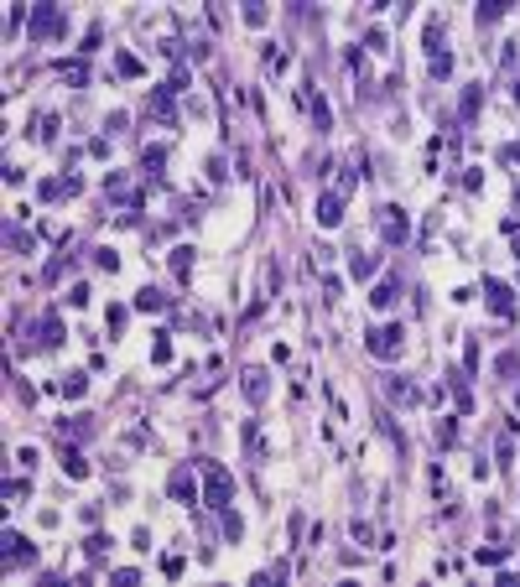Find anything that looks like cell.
Segmentation results:
<instances>
[{
	"label": "cell",
	"mask_w": 520,
	"mask_h": 587,
	"mask_svg": "<svg viewBox=\"0 0 520 587\" xmlns=\"http://www.w3.org/2000/svg\"><path fill=\"white\" fill-rule=\"evenodd\" d=\"M37 125H42V130H37V136H42V141H52V136H58V120H52V115H42V120H37Z\"/></svg>",
	"instance_id": "39"
},
{
	"label": "cell",
	"mask_w": 520,
	"mask_h": 587,
	"mask_svg": "<svg viewBox=\"0 0 520 587\" xmlns=\"http://www.w3.org/2000/svg\"><path fill=\"white\" fill-rule=\"evenodd\" d=\"M68 307H89V286H84V281H78V286L68 291Z\"/></svg>",
	"instance_id": "38"
},
{
	"label": "cell",
	"mask_w": 520,
	"mask_h": 587,
	"mask_svg": "<svg viewBox=\"0 0 520 587\" xmlns=\"http://www.w3.org/2000/svg\"><path fill=\"white\" fill-rule=\"evenodd\" d=\"M26 32L32 37H63L68 32V16H63V6H52V0H37L32 16H26Z\"/></svg>",
	"instance_id": "2"
},
{
	"label": "cell",
	"mask_w": 520,
	"mask_h": 587,
	"mask_svg": "<svg viewBox=\"0 0 520 587\" xmlns=\"http://www.w3.org/2000/svg\"><path fill=\"white\" fill-rule=\"evenodd\" d=\"M458 442V416H443L437 421V447H452Z\"/></svg>",
	"instance_id": "23"
},
{
	"label": "cell",
	"mask_w": 520,
	"mask_h": 587,
	"mask_svg": "<svg viewBox=\"0 0 520 587\" xmlns=\"http://www.w3.org/2000/svg\"><path fill=\"white\" fill-rule=\"evenodd\" d=\"M6 245H11V250H21V255H32V234H26L21 224H6Z\"/></svg>",
	"instance_id": "21"
},
{
	"label": "cell",
	"mask_w": 520,
	"mask_h": 587,
	"mask_svg": "<svg viewBox=\"0 0 520 587\" xmlns=\"http://www.w3.org/2000/svg\"><path fill=\"white\" fill-rule=\"evenodd\" d=\"M172 99H177V89L162 84V89H151V94H146V110H151L156 120H172V115H177V104H172Z\"/></svg>",
	"instance_id": "7"
},
{
	"label": "cell",
	"mask_w": 520,
	"mask_h": 587,
	"mask_svg": "<svg viewBox=\"0 0 520 587\" xmlns=\"http://www.w3.org/2000/svg\"><path fill=\"white\" fill-rule=\"evenodd\" d=\"M239 380H245V395H250V400L260 406V400H265V369H260V364H250V369H245Z\"/></svg>",
	"instance_id": "17"
},
{
	"label": "cell",
	"mask_w": 520,
	"mask_h": 587,
	"mask_svg": "<svg viewBox=\"0 0 520 587\" xmlns=\"http://www.w3.org/2000/svg\"><path fill=\"white\" fill-rule=\"evenodd\" d=\"M484 297H489V312H495V317H515V291L505 286V281L489 276V281H484Z\"/></svg>",
	"instance_id": "5"
},
{
	"label": "cell",
	"mask_w": 520,
	"mask_h": 587,
	"mask_svg": "<svg viewBox=\"0 0 520 587\" xmlns=\"http://www.w3.org/2000/svg\"><path fill=\"white\" fill-rule=\"evenodd\" d=\"M26 489H32L26 478H21V484H16V478H6V499H26Z\"/></svg>",
	"instance_id": "37"
},
{
	"label": "cell",
	"mask_w": 520,
	"mask_h": 587,
	"mask_svg": "<svg viewBox=\"0 0 520 587\" xmlns=\"http://www.w3.org/2000/svg\"><path fill=\"white\" fill-rule=\"evenodd\" d=\"M452 73V52H432V78H448Z\"/></svg>",
	"instance_id": "31"
},
{
	"label": "cell",
	"mask_w": 520,
	"mask_h": 587,
	"mask_svg": "<svg viewBox=\"0 0 520 587\" xmlns=\"http://www.w3.org/2000/svg\"><path fill=\"white\" fill-rule=\"evenodd\" d=\"M505 11H510V0H478V6H474V21H478V26H495Z\"/></svg>",
	"instance_id": "12"
},
{
	"label": "cell",
	"mask_w": 520,
	"mask_h": 587,
	"mask_svg": "<svg viewBox=\"0 0 520 587\" xmlns=\"http://www.w3.org/2000/svg\"><path fill=\"white\" fill-rule=\"evenodd\" d=\"M495 369H500V375H515V369H520V354H515V349H510V354H500V359H495Z\"/></svg>",
	"instance_id": "34"
},
{
	"label": "cell",
	"mask_w": 520,
	"mask_h": 587,
	"mask_svg": "<svg viewBox=\"0 0 520 587\" xmlns=\"http://www.w3.org/2000/svg\"><path fill=\"white\" fill-rule=\"evenodd\" d=\"M515 104H520V78H515Z\"/></svg>",
	"instance_id": "43"
},
{
	"label": "cell",
	"mask_w": 520,
	"mask_h": 587,
	"mask_svg": "<svg viewBox=\"0 0 520 587\" xmlns=\"http://www.w3.org/2000/svg\"><path fill=\"white\" fill-rule=\"evenodd\" d=\"M167 494H172L177 504H198V478H193V468H172Z\"/></svg>",
	"instance_id": "6"
},
{
	"label": "cell",
	"mask_w": 520,
	"mask_h": 587,
	"mask_svg": "<svg viewBox=\"0 0 520 587\" xmlns=\"http://www.w3.org/2000/svg\"><path fill=\"white\" fill-rule=\"evenodd\" d=\"M94 265H99V271H120V255H115V250H94Z\"/></svg>",
	"instance_id": "33"
},
{
	"label": "cell",
	"mask_w": 520,
	"mask_h": 587,
	"mask_svg": "<svg viewBox=\"0 0 520 587\" xmlns=\"http://www.w3.org/2000/svg\"><path fill=\"white\" fill-rule=\"evenodd\" d=\"M172 271H177V276L193 271V245H177V250H172Z\"/></svg>",
	"instance_id": "26"
},
{
	"label": "cell",
	"mask_w": 520,
	"mask_h": 587,
	"mask_svg": "<svg viewBox=\"0 0 520 587\" xmlns=\"http://www.w3.org/2000/svg\"><path fill=\"white\" fill-rule=\"evenodd\" d=\"M162 167H167V146H146L141 151V172L146 177H162Z\"/></svg>",
	"instance_id": "16"
},
{
	"label": "cell",
	"mask_w": 520,
	"mask_h": 587,
	"mask_svg": "<svg viewBox=\"0 0 520 587\" xmlns=\"http://www.w3.org/2000/svg\"><path fill=\"white\" fill-rule=\"evenodd\" d=\"M73 193H78V177H47V182H42V198H47V203L73 198Z\"/></svg>",
	"instance_id": "11"
},
{
	"label": "cell",
	"mask_w": 520,
	"mask_h": 587,
	"mask_svg": "<svg viewBox=\"0 0 520 587\" xmlns=\"http://www.w3.org/2000/svg\"><path fill=\"white\" fill-rule=\"evenodd\" d=\"M364 349L375 354V359H395L406 349V328L401 323H380V328H369L364 333Z\"/></svg>",
	"instance_id": "3"
},
{
	"label": "cell",
	"mask_w": 520,
	"mask_h": 587,
	"mask_svg": "<svg viewBox=\"0 0 520 587\" xmlns=\"http://www.w3.org/2000/svg\"><path fill=\"white\" fill-rule=\"evenodd\" d=\"M58 463H63V473H68V478H89V463H84V452H78V447H63Z\"/></svg>",
	"instance_id": "15"
},
{
	"label": "cell",
	"mask_w": 520,
	"mask_h": 587,
	"mask_svg": "<svg viewBox=\"0 0 520 587\" xmlns=\"http://www.w3.org/2000/svg\"><path fill=\"white\" fill-rule=\"evenodd\" d=\"M58 73H63V84H73V89H84V84H89V63H84V58L58 63Z\"/></svg>",
	"instance_id": "14"
},
{
	"label": "cell",
	"mask_w": 520,
	"mask_h": 587,
	"mask_svg": "<svg viewBox=\"0 0 520 587\" xmlns=\"http://www.w3.org/2000/svg\"><path fill=\"white\" fill-rule=\"evenodd\" d=\"M478 562H489V567H500V562H505V546H484V551H478Z\"/></svg>",
	"instance_id": "36"
},
{
	"label": "cell",
	"mask_w": 520,
	"mask_h": 587,
	"mask_svg": "<svg viewBox=\"0 0 520 587\" xmlns=\"http://www.w3.org/2000/svg\"><path fill=\"white\" fill-rule=\"evenodd\" d=\"M364 47H369V52H385V32H380V26H375V32L364 37Z\"/></svg>",
	"instance_id": "40"
},
{
	"label": "cell",
	"mask_w": 520,
	"mask_h": 587,
	"mask_svg": "<svg viewBox=\"0 0 520 587\" xmlns=\"http://www.w3.org/2000/svg\"><path fill=\"white\" fill-rule=\"evenodd\" d=\"M307 104H312V125H317V130H328V99H323V94H312Z\"/></svg>",
	"instance_id": "29"
},
{
	"label": "cell",
	"mask_w": 520,
	"mask_h": 587,
	"mask_svg": "<svg viewBox=\"0 0 520 587\" xmlns=\"http://www.w3.org/2000/svg\"><path fill=\"white\" fill-rule=\"evenodd\" d=\"M380 234H385V245H401V239L411 234L406 208H380Z\"/></svg>",
	"instance_id": "4"
},
{
	"label": "cell",
	"mask_w": 520,
	"mask_h": 587,
	"mask_svg": "<svg viewBox=\"0 0 520 587\" xmlns=\"http://www.w3.org/2000/svg\"><path fill=\"white\" fill-rule=\"evenodd\" d=\"M505 156H510V162H520V141H515V146H510V151H505Z\"/></svg>",
	"instance_id": "41"
},
{
	"label": "cell",
	"mask_w": 520,
	"mask_h": 587,
	"mask_svg": "<svg viewBox=\"0 0 520 587\" xmlns=\"http://www.w3.org/2000/svg\"><path fill=\"white\" fill-rule=\"evenodd\" d=\"M478 104H484V89L474 84L469 94H463V104H458V115H463V120H474V115H478Z\"/></svg>",
	"instance_id": "25"
},
{
	"label": "cell",
	"mask_w": 520,
	"mask_h": 587,
	"mask_svg": "<svg viewBox=\"0 0 520 587\" xmlns=\"http://www.w3.org/2000/svg\"><path fill=\"white\" fill-rule=\"evenodd\" d=\"M375 271H380V260H375V255H349V276H354V281H369Z\"/></svg>",
	"instance_id": "18"
},
{
	"label": "cell",
	"mask_w": 520,
	"mask_h": 587,
	"mask_svg": "<svg viewBox=\"0 0 520 587\" xmlns=\"http://www.w3.org/2000/svg\"><path fill=\"white\" fill-rule=\"evenodd\" d=\"M203 478H208V484H203V504L224 515L234 504V473L224 468V463H203Z\"/></svg>",
	"instance_id": "1"
},
{
	"label": "cell",
	"mask_w": 520,
	"mask_h": 587,
	"mask_svg": "<svg viewBox=\"0 0 520 587\" xmlns=\"http://www.w3.org/2000/svg\"><path fill=\"white\" fill-rule=\"evenodd\" d=\"M338 219H343V193H323L317 198V224H323V229H338Z\"/></svg>",
	"instance_id": "8"
},
{
	"label": "cell",
	"mask_w": 520,
	"mask_h": 587,
	"mask_svg": "<svg viewBox=\"0 0 520 587\" xmlns=\"http://www.w3.org/2000/svg\"><path fill=\"white\" fill-rule=\"evenodd\" d=\"M115 68H120V78H136V73H141V58H136V52H120Z\"/></svg>",
	"instance_id": "27"
},
{
	"label": "cell",
	"mask_w": 520,
	"mask_h": 587,
	"mask_svg": "<svg viewBox=\"0 0 520 587\" xmlns=\"http://www.w3.org/2000/svg\"><path fill=\"white\" fill-rule=\"evenodd\" d=\"M395 297H401V281H395V276H385V281L375 286V297H369V302H375V307H395Z\"/></svg>",
	"instance_id": "19"
},
{
	"label": "cell",
	"mask_w": 520,
	"mask_h": 587,
	"mask_svg": "<svg viewBox=\"0 0 520 587\" xmlns=\"http://www.w3.org/2000/svg\"><path fill=\"white\" fill-rule=\"evenodd\" d=\"M136 307H141V312H162V307H167V297H162L156 286H141V291H136Z\"/></svg>",
	"instance_id": "20"
},
{
	"label": "cell",
	"mask_w": 520,
	"mask_h": 587,
	"mask_svg": "<svg viewBox=\"0 0 520 587\" xmlns=\"http://www.w3.org/2000/svg\"><path fill=\"white\" fill-rule=\"evenodd\" d=\"M104 551H110V536H99V530H94V536L84 541V556H89V562H104Z\"/></svg>",
	"instance_id": "24"
},
{
	"label": "cell",
	"mask_w": 520,
	"mask_h": 587,
	"mask_svg": "<svg viewBox=\"0 0 520 587\" xmlns=\"http://www.w3.org/2000/svg\"><path fill=\"white\" fill-rule=\"evenodd\" d=\"M37 333H42V343H47V349H52V343H63V323H58V312H47Z\"/></svg>",
	"instance_id": "22"
},
{
	"label": "cell",
	"mask_w": 520,
	"mask_h": 587,
	"mask_svg": "<svg viewBox=\"0 0 520 587\" xmlns=\"http://www.w3.org/2000/svg\"><path fill=\"white\" fill-rule=\"evenodd\" d=\"M349 541H359V546H364V541H375V530H369L364 520H354V525H349Z\"/></svg>",
	"instance_id": "35"
},
{
	"label": "cell",
	"mask_w": 520,
	"mask_h": 587,
	"mask_svg": "<svg viewBox=\"0 0 520 587\" xmlns=\"http://www.w3.org/2000/svg\"><path fill=\"white\" fill-rule=\"evenodd\" d=\"M172 333H156V343H151V359H156V364H172Z\"/></svg>",
	"instance_id": "28"
},
{
	"label": "cell",
	"mask_w": 520,
	"mask_h": 587,
	"mask_svg": "<svg viewBox=\"0 0 520 587\" xmlns=\"http://www.w3.org/2000/svg\"><path fill=\"white\" fill-rule=\"evenodd\" d=\"M385 395H391L395 400V406H417V385H411V380H385Z\"/></svg>",
	"instance_id": "13"
},
{
	"label": "cell",
	"mask_w": 520,
	"mask_h": 587,
	"mask_svg": "<svg viewBox=\"0 0 520 587\" xmlns=\"http://www.w3.org/2000/svg\"><path fill=\"white\" fill-rule=\"evenodd\" d=\"M16 562H37V546L16 536V530H6V567H16Z\"/></svg>",
	"instance_id": "9"
},
{
	"label": "cell",
	"mask_w": 520,
	"mask_h": 587,
	"mask_svg": "<svg viewBox=\"0 0 520 587\" xmlns=\"http://www.w3.org/2000/svg\"><path fill=\"white\" fill-rule=\"evenodd\" d=\"M47 390H52V395H84V390H89V375H84V369H73V375H63V380H52V385H47Z\"/></svg>",
	"instance_id": "10"
},
{
	"label": "cell",
	"mask_w": 520,
	"mask_h": 587,
	"mask_svg": "<svg viewBox=\"0 0 520 587\" xmlns=\"http://www.w3.org/2000/svg\"><path fill=\"white\" fill-rule=\"evenodd\" d=\"M224 536H229V541H239V536H245V520H239L234 510H224Z\"/></svg>",
	"instance_id": "30"
},
{
	"label": "cell",
	"mask_w": 520,
	"mask_h": 587,
	"mask_svg": "<svg viewBox=\"0 0 520 587\" xmlns=\"http://www.w3.org/2000/svg\"><path fill=\"white\" fill-rule=\"evenodd\" d=\"M245 21L250 26H265V6H260V0H245Z\"/></svg>",
	"instance_id": "32"
},
{
	"label": "cell",
	"mask_w": 520,
	"mask_h": 587,
	"mask_svg": "<svg viewBox=\"0 0 520 587\" xmlns=\"http://www.w3.org/2000/svg\"><path fill=\"white\" fill-rule=\"evenodd\" d=\"M510 239H515V260H520V229H515V234H510Z\"/></svg>",
	"instance_id": "42"
}]
</instances>
